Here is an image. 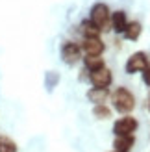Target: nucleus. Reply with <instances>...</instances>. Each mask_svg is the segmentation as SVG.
Returning <instances> with one entry per match:
<instances>
[{"mask_svg":"<svg viewBox=\"0 0 150 152\" xmlns=\"http://www.w3.org/2000/svg\"><path fill=\"white\" fill-rule=\"evenodd\" d=\"M111 102H113V108L122 115H128L135 108V96L126 87H117L111 93Z\"/></svg>","mask_w":150,"mask_h":152,"instance_id":"1","label":"nucleus"},{"mask_svg":"<svg viewBox=\"0 0 150 152\" xmlns=\"http://www.w3.org/2000/svg\"><path fill=\"white\" fill-rule=\"evenodd\" d=\"M89 19H91L95 24L102 30V32H104V30H108L109 19H111V10H109V6L104 4V2H96V4L91 7V15H89Z\"/></svg>","mask_w":150,"mask_h":152,"instance_id":"2","label":"nucleus"},{"mask_svg":"<svg viewBox=\"0 0 150 152\" xmlns=\"http://www.w3.org/2000/svg\"><path fill=\"white\" fill-rule=\"evenodd\" d=\"M61 59L67 65H76L82 59V47L74 41H65L61 45Z\"/></svg>","mask_w":150,"mask_h":152,"instance_id":"3","label":"nucleus"},{"mask_svg":"<svg viewBox=\"0 0 150 152\" xmlns=\"http://www.w3.org/2000/svg\"><path fill=\"white\" fill-rule=\"evenodd\" d=\"M137 126H139L137 119L128 113V115L121 117L113 124V132H115V135H133V132L137 130Z\"/></svg>","mask_w":150,"mask_h":152,"instance_id":"4","label":"nucleus"},{"mask_svg":"<svg viewBox=\"0 0 150 152\" xmlns=\"http://www.w3.org/2000/svg\"><path fill=\"white\" fill-rule=\"evenodd\" d=\"M111 80H113V76H111V71L106 65L96 71H89V82H91L93 87H109Z\"/></svg>","mask_w":150,"mask_h":152,"instance_id":"5","label":"nucleus"},{"mask_svg":"<svg viewBox=\"0 0 150 152\" xmlns=\"http://www.w3.org/2000/svg\"><path fill=\"white\" fill-rule=\"evenodd\" d=\"M82 52L87 56H102L106 50V45L100 37H84V43L80 45Z\"/></svg>","mask_w":150,"mask_h":152,"instance_id":"6","label":"nucleus"},{"mask_svg":"<svg viewBox=\"0 0 150 152\" xmlns=\"http://www.w3.org/2000/svg\"><path fill=\"white\" fill-rule=\"evenodd\" d=\"M148 65V56L145 52H135V54H132L128 58V61H126L124 69L128 74H135V72H141Z\"/></svg>","mask_w":150,"mask_h":152,"instance_id":"7","label":"nucleus"},{"mask_svg":"<svg viewBox=\"0 0 150 152\" xmlns=\"http://www.w3.org/2000/svg\"><path fill=\"white\" fill-rule=\"evenodd\" d=\"M109 26L113 28L117 34H124L126 26H128V15H126V11L119 10V11H113V13H111Z\"/></svg>","mask_w":150,"mask_h":152,"instance_id":"8","label":"nucleus"},{"mask_svg":"<svg viewBox=\"0 0 150 152\" xmlns=\"http://www.w3.org/2000/svg\"><path fill=\"white\" fill-rule=\"evenodd\" d=\"M133 145H135L133 135H117L113 141V150L115 152H132Z\"/></svg>","mask_w":150,"mask_h":152,"instance_id":"9","label":"nucleus"},{"mask_svg":"<svg viewBox=\"0 0 150 152\" xmlns=\"http://www.w3.org/2000/svg\"><path fill=\"white\" fill-rule=\"evenodd\" d=\"M109 96L108 87H91L87 91V100L93 104H104Z\"/></svg>","mask_w":150,"mask_h":152,"instance_id":"10","label":"nucleus"},{"mask_svg":"<svg viewBox=\"0 0 150 152\" xmlns=\"http://www.w3.org/2000/svg\"><path fill=\"white\" fill-rule=\"evenodd\" d=\"M80 32L84 37H100L102 30L96 26L91 19H85V20H82V24H80Z\"/></svg>","mask_w":150,"mask_h":152,"instance_id":"11","label":"nucleus"},{"mask_svg":"<svg viewBox=\"0 0 150 152\" xmlns=\"http://www.w3.org/2000/svg\"><path fill=\"white\" fill-rule=\"evenodd\" d=\"M141 32H143V26H141L139 20H128V26L124 30V37L130 41H137Z\"/></svg>","mask_w":150,"mask_h":152,"instance_id":"12","label":"nucleus"},{"mask_svg":"<svg viewBox=\"0 0 150 152\" xmlns=\"http://www.w3.org/2000/svg\"><path fill=\"white\" fill-rule=\"evenodd\" d=\"M84 65H85L87 71H96V69H100V67H104L106 63H104V58L102 56H87L85 54Z\"/></svg>","mask_w":150,"mask_h":152,"instance_id":"13","label":"nucleus"},{"mask_svg":"<svg viewBox=\"0 0 150 152\" xmlns=\"http://www.w3.org/2000/svg\"><path fill=\"white\" fill-rule=\"evenodd\" d=\"M0 152H19V147L11 137L0 135Z\"/></svg>","mask_w":150,"mask_h":152,"instance_id":"14","label":"nucleus"},{"mask_svg":"<svg viewBox=\"0 0 150 152\" xmlns=\"http://www.w3.org/2000/svg\"><path fill=\"white\" fill-rule=\"evenodd\" d=\"M93 115L96 119H102V121H106L111 117V110L108 108L106 104H95V108H93Z\"/></svg>","mask_w":150,"mask_h":152,"instance_id":"15","label":"nucleus"},{"mask_svg":"<svg viewBox=\"0 0 150 152\" xmlns=\"http://www.w3.org/2000/svg\"><path fill=\"white\" fill-rule=\"evenodd\" d=\"M141 72H143V82L146 83V86H150V61H148V65Z\"/></svg>","mask_w":150,"mask_h":152,"instance_id":"16","label":"nucleus"},{"mask_svg":"<svg viewBox=\"0 0 150 152\" xmlns=\"http://www.w3.org/2000/svg\"><path fill=\"white\" fill-rule=\"evenodd\" d=\"M148 110H150V102H148Z\"/></svg>","mask_w":150,"mask_h":152,"instance_id":"17","label":"nucleus"},{"mask_svg":"<svg viewBox=\"0 0 150 152\" xmlns=\"http://www.w3.org/2000/svg\"><path fill=\"white\" fill-rule=\"evenodd\" d=\"M113 152H115V150H113Z\"/></svg>","mask_w":150,"mask_h":152,"instance_id":"18","label":"nucleus"}]
</instances>
